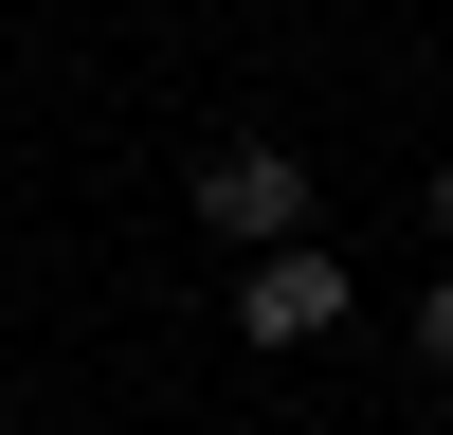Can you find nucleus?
<instances>
[{
	"label": "nucleus",
	"instance_id": "nucleus-1",
	"mask_svg": "<svg viewBox=\"0 0 453 435\" xmlns=\"http://www.w3.org/2000/svg\"><path fill=\"white\" fill-rule=\"evenodd\" d=\"M200 218H218L236 254L309 236V164H290V145H218V164H200Z\"/></svg>",
	"mask_w": 453,
	"mask_h": 435
},
{
	"label": "nucleus",
	"instance_id": "nucleus-3",
	"mask_svg": "<svg viewBox=\"0 0 453 435\" xmlns=\"http://www.w3.org/2000/svg\"><path fill=\"white\" fill-rule=\"evenodd\" d=\"M418 362H435V381H453V272L418 290Z\"/></svg>",
	"mask_w": 453,
	"mask_h": 435
},
{
	"label": "nucleus",
	"instance_id": "nucleus-4",
	"mask_svg": "<svg viewBox=\"0 0 453 435\" xmlns=\"http://www.w3.org/2000/svg\"><path fill=\"white\" fill-rule=\"evenodd\" d=\"M435 236H453V164H435Z\"/></svg>",
	"mask_w": 453,
	"mask_h": 435
},
{
	"label": "nucleus",
	"instance_id": "nucleus-2",
	"mask_svg": "<svg viewBox=\"0 0 453 435\" xmlns=\"http://www.w3.org/2000/svg\"><path fill=\"white\" fill-rule=\"evenodd\" d=\"M326 326H345V272H326L309 236H273L236 272V345H326Z\"/></svg>",
	"mask_w": 453,
	"mask_h": 435
}]
</instances>
